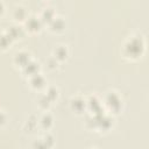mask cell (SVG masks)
<instances>
[{
	"mask_svg": "<svg viewBox=\"0 0 149 149\" xmlns=\"http://www.w3.org/2000/svg\"><path fill=\"white\" fill-rule=\"evenodd\" d=\"M10 41H12V38L8 36L7 33L2 34V35L0 36V48H2V49L7 48V47L10 44Z\"/></svg>",
	"mask_w": 149,
	"mask_h": 149,
	"instance_id": "obj_14",
	"label": "cell"
},
{
	"mask_svg": "<svg viewBox=\"0 0 149 149\" xmlns=\"http://www.w3.org/2000/svg\"><path fill=\"white\" fill-rule=\"evenodd\" d=\"M7 34H8V36L13 40V38H16V37H19V36H21V35L23 34V31H22V28H21V27L13 26V27H10V28L7 30Z\"/></svg>",
	"mask_w": 149,
	"mask_h": 149,
	"instance_id": "obj_11",
	"label": "cell"
},
{
	"mask_svg": "<svg viewBox=\"0 0 149 149\" xmlns=\"http://www.w3.org/2000/svg\"><path fill=\"white\" fill-rule=\"evenodd\" d=\"M143 49H144V43H143V40L140 37H132L123 45L125 55L130 58H136L141 56L143 52Z\"/></svg>",
	"mask_w": 149,
	"mask_h": 149,
	"instance_id": "obj_1",
	"label": "cell"
},
{
	"mask_svg": "<svg viewBox=\"0 0 149 149\" xmlns=\"http://www.w3.org/2000/svg\"><path fill=\"white\" fill-rule=\"evenodd\" d=\"M48 64H49L50 68H55V66H57V61H56V58L54 57V58H51V59H48Z\"/></svg>",
	"mask_w": 149,
	"mask_h": 149,
	"instance_id": "obj_17",
	"label": "cell"
},
{
	"mask_svg": "<svg viewBox=\"0 0 149 149\" xmlns=\"http://www.w3.org/2000/svg\"><path fill=\"white\" fill-rule=\"evenodd\" d=\"M85 106H86V101L84 99L79 98V97H77V98H74V99L71 100V107H72V109L76 111V112H78V113H80L85 108Z\"/></svg>",
	"mask_w": 149,
	"mask_h": 149,
	"instance_id": "obj_7",
	"label": "cell"
},
{
	"mask_svg": "<svg viewBox=\"0 0 149 149\" xmlns=\"http://www.w3.org/2000/svg\"><path fill=\"white\" fill-rule=\"evenodd\" d=\"M54 57L56 59H65L66 56H68V49L64 47V45H58L55 48L54 50Z\"/></svg>",
	"mask_w": 149,
	"mask_h": 149,
	"instance_id": "obj_9",
	"label": "cell"
},
{
	"mask_svg": "<svg viewBox=\"0 0 149 149\" xmlns=\"http://www.w3.org/2000/svg\"><path fill=\"white\" fill-rule=\"evenodd\" d=\"M42 20L40 17H36V16H30L27 19L26 21V27L28 30L30 31H37L40 30V28L42 27Z\"/></svg>",
	"mask_w": 149,
	"mask_h": 149,
	"instance_id": "obj_3",
	"label": "cell"
},
{
	"mask_svg": "<svg viewBox=\"0 0 149 149\" xmlns=\"http://www.w3.org/2000/svg\"><path fill=\"white\" fill-rule=\"evenodd\" d=\"M40 123H41V127L44 128V129H49L52 125V118L50 114H44L41 120H40Z\"/></svg>",
	"mask_w": 149,
	"mask_h": 149,
	"instance_id": "obj_12",
	"label": "cell"
},
{
	"mask_svg": "<svg viewBox=\"0 0 149 149\" xmlns=\"http://www.w3.org/2000/svg\"><path fill=\"white\" fill-rule=\"evenodd\" d=\"M3 13V3L0 1V15Z\"/></svg>",
	"mask_w": 149,
	"mask_h": 149,
	"instance_id": "obj_19",
	"label": "cell"
},
{
	"mask_svg": "<svg viewBox=\"0 0 149 149\" xmlns=\"http://www.w3.org/2000/svg\"><path fill=\"white\" fill-rule=\"evenodd\" d=\"M30 61V57H29V54L26 52V51H20V52H16L15 54V57H14V62L20 65V66H24L28 62Z\"/></svg>",
	"mask_w": 149,
	"mask_h": 149,
	"instance_id": "obj_4",
	"label": "cell"
},
{
	"mask_svg": "<svg viewBox=\"0 0 149 149\" xmlns=\"http://www.w3.org/2000/svg\"><path fill=\"white\" fill-rule=\"evenodd\" d=\"M45 95L48 97V99H49L50 101H52V100H55V99L57 98L58 91H57V88H55V87H49V88L47 90V92H45Z\"/></svg>",
	"mask_w": 149,
	"mask_h": 149,
	"instance_id": "obj_15",
	"label": "cell"
},
{
	"mask_svg": "<svg viewBox=\"0 0 149 149\" xmlns=\"http://www.w3.org/2000/svg\"><path fill=\"white\" fill-rule=\"evenodd\" d=\"M55 17V12H54V9L52 8H45L43 12H42V14H41V20H42V22H50L52 19Z\"/></svg>",
	"mask_w": 149,
	"mask_h": 149,
	"instance_id": "obj_10",
	"label": "cell"
},
{
	"mask_svg": "<svg viewBox=\"0 0 149 149\" xmlns=\"http://www.w3.org/2000/svg\"><path fill=\"white\" fill-rule=\"evenodd\" d=\"M49 26H50V29L52 31H61L64 29L65 27V22L62 17H54L50 22H49Z\"/></svg>",
	"mask_w": 149,
	"mask_h": 149,
	"instance_id": "obj_6",
	"label": "cell"
},
{
	"mask_svg": "<svg viewBox=\"0 0 149 149\" xmlns=\"http://www.w3.org/2000/svg\"><path fill=\"white\" fill-rule=\"evenodd\" d=\"M38 69H40L38 64L35 63V62H33V61H29V62L22 68L23 73L27 74V76H30V77H31L33 74H35V73H38Z\"/></svg>",
	"mask_w": 149,
	"mask_h": 149,
	"instance_id": "obj_5",
	"label": "cell"
},
{
	"mask_svg": "<svg viewBox=\"0 0 149 149\" xmlns=\"http://www.w3.org/2000/svg\"><path fill=\"white\" fill-rule=\"evenodd\" d=\"M49 104H50V100L48 99V97H47L45 94H43V95H41V97L38 98V105H40V106H42V107H48Z\"/></svg>",
	"mask_w": 149,
	"mask_h": 149,
	"instance_id": "obj_16",
	"label": "cell"
},
{
	"mask_svg": "<svg viewBox=\"0 0 149 149\" xmlns=\"http://www.w3.org/2000/svg\"><path fill=\"white\" fill-rule=\"evenodd\" d=\"M5 121H6V114L2 111H0V125H3Z\"/></svg>",
	"mask_w": 149,
	"mask_h": 149,
	"instance_id": "obj_18",
	"label": "cell"
},
{
	"mask_svg": "<svg viewBox=\"0 0 149 149\" xmlns=\"http://www.w3.org/2000/svg\"><path fill=\"white\" fill-rule=\"evenodd\" d=\"M26 9L23 8V7H16L15 9H14V17L16 19V20H23V19H26Z\"/></svg>",
	"mask_w": 149,
	"mask_h": 149,
	"instance_id": "obj_13",
	"label": "cell"
},
{
	"mask_svg": "<svg viewBox=\"0 0 149 149\" xmlns=\"http://www.w3.org/2000/svg\"><path fill=\"white\" fill-rule=\"evenodd\" d=\"M44 83H45L44 77L41 76L40 73H35V74H33L31 78H30V85H31L34 88H40V87H42V86L44 85Z\"/></svg>",
	"mask_w": 149,
	"mask_h": 149,
	"instance_id": "obj_8",
	"label": "cell"
},
{
	"mask_svg": "<svg viewBox=\"0 0 149 149\" xmlns=\"http://www.w3.org/2000/svg\"><path fill=\"white\" fill-rule=\"evenodd\" d=\"M105 102L108 106V108L114 112H118L121 107V99L115 92H108V94L106 95Z\"/></svg>",
	"mask_w": 149,
	"mask_h": 149,
	"instance_id": "obj_2",
	"label": "cell"
}]
</instances>
